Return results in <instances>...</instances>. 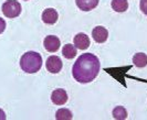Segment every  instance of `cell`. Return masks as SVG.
<instances>
[{"label": "cell", "mask_w": 147, "mask_h": 120, "mask_svg": "<svg viewBox=\"0 0 147 120\" xmlns=\"http://www.w3.org/2000/svg\"><path fill=\"white\" fill-rule=\"evenodd\" d=\"M101 69L98 57L92 53H85L75 61L72 67V75L76 82L88 84L94 81Z\"/></svg>", "instance_id": "1"}, {"label": "cell", "mask_w": 147, "mask_h": 120, "mask_svg": "<svg viewBox=\"0 0 147 120\" xmlns=\"http://www.w3.org/2000/svg\"><path fill=\"white\" fill-rule=\"evenodd\" d=\"M20 67L23 72L28 74L37 73L42 67V56L33 51L24 53L20 60Z\"/></svg>", "instance_id": "2"}, {"label": "cell", "mask_w": 147, "mask_h": 120, "mask_svg": "<svg viewBox=\"0 0 147 120\" xmlns=\"http://www.w3.org/2000/svg\"><path fill=\"white\" fill-rule=\"evenodd\" d=\"M2 13L10 19L17 18L21 13V5L16 0H7L2 5Z\"/></svg>", "instance_id": "3"}, {"label": "cell", "mask_w": 147, "mask_h": 120, "mask_svg": "<svg viewBox=\"0 0 147 120\" xmlns=\"http://www.w3.org/2000/svg\"><path fill=\"white\" fill-rule=\"evenodd\" d=\"M45 66H47V69L48 72H50L52 74H58L60 71L62 69V61L59 56H55V55H52V56H49L48 60H47V63H45Z\"/></svg>", "instance_id": "4"}, {"label": "cell", "mask_w": 147, "mask_h": 120, "mask_svg": "<svg viewBox=\"0 0 147 120\" xmlns=\"http://www.w3.org/2000/svg\"><path fill=\"white\" fill-rule=\"evenodd\" d=\"M44 49L48 51V52L54 53L57 52L60 49V45H61V41L58 37L55 35H49L44 39L43 41Z\"/></svg>", "instance_id": "5"}, {"label": "cell", "mask_w": 147, "mask_h": 120, "mask_svg": "<svg viewBox=\"0 0 147 120\" xmlns=\"http://www.w3.org/2000/svg\"><path fill=\"white\" fill-rule=\"evenodd\" d=\"M51 100L54 105L62 106L67 101V94L64 89H55L52 91Z\"/></svg>", "instance_id": "6"}, {"label": "cell", "mask_w": 147, "mask_h": 120, "mask_svg": "<svg viewBox=\"0 0 147 120\" xmlns=\"http://www.w3.org/2000/svg\"><path fill=\"white\" fill-rule=\"evenodd\" d=\"M92 37L97 43H104L109 38V31L104 27H96L92 31Z\"/></svg>", "instance_id": "7"}, {"label": "cell", "mask_w": 147, "mask_h": 120, "mask_svg": "<svg viewBox=\"0 0 147 120\" xmlns=\"http://www.w3.org/2000/svg\"><path fill=\"white\" fill-rule=\"evenodd\" d=\"M74 46L79 50H86L90 46V38L85 33H78L73 39Z\"/></svg>", "instance_id": "8"}, {"label": "cell", "mask_w": 147, "mask_h": 120, "mask_svg": "<svg viewBox=\"0 0 147 120\" xmlns=\"http://www.w3.org/2000/svg\"><path fill=\"white\" fill-rule=\"evenodd\" d=\"M59 15L53 8H48L42 12V21L47 24H54L58 21Z\"/></svg>", "instance_id": "9"}, {"label": "cell", "mask_w": 147, "mask_h": 120, "mask_svg": "<svg viewBox=\"0 0 147 120\" xmlns=\"http://www.w3.org/2000/svg\"><path fill=\"white\" fill-rule=\"evenodd\" d=\"M100 0H75L76 6L82 11H91L97 7Z\"/></svg>", "instance_id": "10"}, {"label": "cell", "mask_w": 147, "mask_h": 120, "mask_svg": "<svg viewBox=\"0 0 147 120\" xmlns=\"http://www.w3.org/2000/svg\"><path fill=\"white\" fill-rule=\"evenodd\" d=\"M133 63L136 67H145L147 66V55L145 53H136L133 56Z\"/></svg>", "instance_id": "11"}, {"label": "cell", "mask_w": 147, "mask_h": 120, "mask_svg": "<svg viewBox=\"0 0 147 120\" xmlns=\"http://www.w3.org/2000/svg\"><path fill=\"white\" fill-rule=\"evenodd\" d=\"M112 8L116 12H125L128 8L127 0H112Z\"/></svg>", "instance_id": "12"}, {"label": "cell", "mask_w": 147, "mask_h": 120, "mask_svg": "<svg viewBox=\"0 0 147 120\" xmlns=\"http://www.w3.org/2000/svg\"><path fill=\"white\" fill-rule=\"evenodd\" d=\"M62 54L67 60H72L76 56V47L72 44H65L62 49Z\"/></svg>", "instance_id": "13"}, {"label": "cell", "mask_w": 147, "mask_h": 120, "mask_svg": "<svg viewBox=\"0 0 147 120\" xmlns=\"http://www.w3.org/2000/svg\"><path fill=\"white\" fill-rule=\"evenodd\" d=\"M112 115H113L114 119H116V120H125V119H127V117H128L127 110H126L123 106H117V107H115V108L113 109Z\"/></svg>", "instance_id": "14"}, {"label": "cell", "mask_w": 147, "mask_h": 120, "mask_svg": "<svg viewBox=\"0 0 147 120\" xmlns=\"http://www.w3.org/2000/svg\"><path fill=\"white\" fill-rule=\"evenodd\" d=\"M72 118H73L72 113L65 108H61L55 113V119L57 120H71Z\"/></svg>", "instance_id": "15"}, {"label": "cell", "mask_w": 147, "mask_h": 120, "mask_svg": "<svg viewBox=\"0 0 147 120\" xmlns=\"http://www.w3.org/2000/svg\"><path fill=\"white\" fill-rule=\"evenodd\" d=\"M140 8L142 10V12L147 15V0H140Z\"/></svg>", "instance_id": "16"}, {"label": "cell", "mask_w": 147, "mask_h": 120, "mask_svg": "<svg viewBox=\"0 0 147 120\" xmlns=\"http://www.w3.org/2000/svg\"><path fill=\"white\" fill-rule=\"evenodd\" d=\"M5 30H6V21L2 18H0V34Z\"/></svg>", "instance_id": "17"}, {"label": "cell", "mask_w": 147, "mask_h": 120, "mask_svg": "<svg viewBox=\"0 0 147 120\" xmlns=\"http://www.w3.org/2000/svg\"><path fill=\"white\" fill-rule=\"evenodd\" d=\"M6 119V113H3V110L0 109V120H5Z\"/></svg>", "instance_id": "18"}]
</instances>
